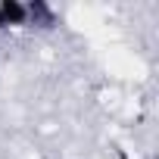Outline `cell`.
<instances>
[{
	"instance_id": "cell-2",
	"label": "cell",
	"mask_w": 159,
	"mask_h": 159,
	"mask_svg": "<svg viewBox=\"0 0 159 159\" xmlns=\"http://www.w3.org/2000/svg\"><path fill=\"white\" fill-rule=\"evenodd\" d=\"M0 28H3V22H0Z\"/></svg>"
},
{
	"instance_id": "cell-1",
	"label": "cell",
	"mask_w": 159,
	"mask_h": 159,
	"mask_svg": "<svg viewBox=\"0 0 159 159\" xmlns=\"http://www.w3.org/2000/svg\"><path fill=\"white\" fill-rule=\"evenodd\" d=\"M0 22L7 25H25L28 22V3L22 0H0Z\"/></svg>"
}]
</instances>
